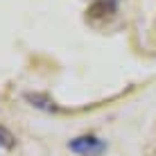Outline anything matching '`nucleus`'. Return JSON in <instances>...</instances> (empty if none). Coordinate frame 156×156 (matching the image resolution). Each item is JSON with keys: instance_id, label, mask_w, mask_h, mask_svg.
<instances>
[{"instance_id": "obj_1", "label": "nucleus", "mask_w": 156, "mask_h": 156, "mask_svg": "<svg viewBox=\"0 0 156 156\" xmlns=\"http://www.w3.org/2000/svg\"><path fill=\"white\" fill-rule=\"evenodd\" d=\"M68 147L73 149L75 154L79 156H98L104 152V140H100L98 136H93V133H86V136H79V138H73L70 143H68Z\"/></svg>"}]
</instances>
